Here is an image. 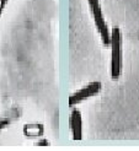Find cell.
<instances>
[{
  "label": "cell",
  "instance_id": "6da1fadb",
  "mask_svg": "<svg viewBox=\"0 0 139 151\" xmlns=\"http://www.w3.org/2000/svg\"><path fill=\"white\" fill-rule=\"evenodd\" d=\"M111 78L117 80L122 70V33L118 27L111 31Z\"/></svg>",
  "mask_w": 139,
  "mask_h": 151
},
{
  "label": "cell",
  "instance_id": "7a4b0ae2",
  "mask_svg": "<svg viewBox=\"0 0 139 151\" xmlns=\"http://www.w3.org/2000/svg\"><path fill=\"white\" fill-rule=\"evenodd\" d=\"M89 3V7L92 15V19H94L95 26L97 28V32L100 33L101 37V41L104 43V46H110L111 43V32L107 26L104 14L101 10V5H100V0H88Z\"/></svg>",
  "mask_w": 139,
  "mask_h": 151
},
{
  "label": "cell",
  "instance_id": "3957f363",
  "mask_svg": "<svg viewBox=\"0 0 139 151\" xmlns=\"http://www.w3.org/2000/svg\"><path fill=\"white\" fill-rule=\"evenodd\" d=\"M100 90H101V82L100 81L90 82L88 86L78 90V91L74 92L70 97H69V106L73 107V106L78 104V103H80L85 100H88L92 96H96L100 92Z\"/></svg>",
  "mask_w": 139,
  "mask_h": 151
},
{
  "label": "cell",
  "instance_id": "277c9868",
  "mask_svg": "<svg viewBox=\"0 0 139 151\" xmlns=\"http://www.w3.org/2000/svg\"><path fill=\"white\" fill-rule=\"evenodd\" d=\"M70 130L73 139L75 141H79L83 139V122H81V114L78 109H74L70 116Z\"/></svg>",
  "mask_w": 139,
  "mask_h": 151
},
{
  "label": "cell",
  "instance_id": "5b68a950",
  "mask_svg": "<svg viewBox=\"0 0 139 151\" xmlns=\"http://www.w3.org/2000/svg\"><path fill=\"white\" fill-rule=\"evenodd\" d=\"M24 133L27 137H40L43 133V125L41 124H28L24 128Z\"/></svg>",
  "mask_w": 139,
  "mask_h": 151
},
{
  "label": "cell",
  "instance_id": "8992f818",
  "mask_svg": "<svg viewBox=\"0 0 139 151\" xmlns=\"http://www.w3.org/2000/svg\"><path fill=\"white\" fill-rule=\"evenodd\" d=\"M7 4V0H0V16H1V14L5 9V6Z\"/></svg>",
  "mask_w": 139,
  "mask_h": 151
}]
</instances>
